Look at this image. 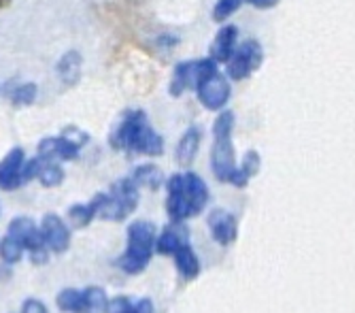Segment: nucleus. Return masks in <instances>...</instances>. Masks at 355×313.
<instances>
[{
  "instance_id": "aec40b11",
  "label": "nucleus",
  "mask_w": 355,
  "mask_h": 313,
  "mask_svg": "<svg viewBox=\"0 0 355 313\" xmlns=\"http://www.w3.org/2000/svg\"><path fill=\"white\" fill-rule=\"evenodd\" d=\"M41 158V164H39V173L37 177L41 179V183L45 187H55L64 181V171L62 167L58 164V160H51V158H43V155H39Z\"/></svg>"
},
{
  "instance_id": "f8f14e48",
  "label": "nucleus",
  "mask_w": 355,
  "mask_h": 313,
  "mask_svg": "<svg viewBox=\"0 0 355 313\" xmlns=\"http://www.w3.org/2000/svg\"><path fill=\"white\" fill-rule=\"evenodd\" d=\"M209 228H211L213 239L219 245H230V243H234L236 241V235H239L234 215L228 213V211H223V209H213L209 213Z\"/></svg>"
},
{
  "instance_id": "412c9836",
  "label": "nucleus",
  "mask_w": 355,
  "mask_h": 313,
  "mask_svg": "<svg viewBox=\"0 0 355 313\" xmlns=\"http://www.w3.org/2000/svg\"><path fill=\"white\" fill-rule=\"evenodd\" d=\"M55 305L60 311L64 313H83V292L79 290H73V288H67V290H62L55 298Z\"/></svg>"
},
{
  "instance_id": "a878e982",
  "label": "nucleus",
  "mask_w": 355,
  "mask_h": 313,
  "mask_svg": "<svg viewBox=\"0 0 355 313\" xmlns=\"http://www.w3.org/2000/svg\"><path fill=\"white\" fill-rule=\"evenodd\" d=\"M243 5V0H217V5L213 9V19L215 22H223L230 15H234Z\"/></svg>"
},
{
  "instance_id": "bb28decb",
  "label": "nucleus",
  "mask_w": 355,
  "mask_h": 313,
  "mask_svg": "<svg viewBox=\"0 0 355 313\" xmlns=\"http://www.w3.org/2000/svg\"><path fill=\"white\" fill-rule=\"evenodd\" d=\"M107 313H135V305L130 303L128 296H117V298L109 301Z\"/></svg>"
},
{
  "instance_id": "5701e85b",
  "label": "nucleus",
  "mask_w": 355,
  "mask_h": 313,
  "mask_svg": "<svg viewBox=\"0 0 355 313\" xmlns=\"http://www.w3.org/2000/svg\"><path fill=\"white\" fill-rule=\"evenodd\" d=\"M257 171H260V153L257 151H247L245 158L239 167V179H236V187H245L247 181L257 175Z\"/></svg>"
},
{
  "instance_id": "0eeeda50",
  "label": "nucleus",
  "mask_w": 355,
  "mask_h": 313,
  "mask_svg": "<svg viewBox=\"0 0 355 313\" xmlns=\"http://www.w3.org/2000/svg\"><path fill=\"white\" fill-rule=\"evenodd\" d=\"M262 45L249 39V41H243L241 45L234 47L232 56L225 60V65H228V77L234 79V81H243L247 79L249 75H253L257 69L262 65Z\"/></svg>"
},
{
  "instance_id": "1a4fd4ad",
  "label": "nucleus",
  "mask_w": 355,
  "mask_h": 313,
  "mask_svg": "<svg viewBox=\"0 0 355 313\" xmlns=\"http://www.w3.org/2000/svg\"><path fill=\"white\" fill-rule=\"evenodd\" d=\"M41 232L47 243V247L55 254H64L71 245V230L62 222V217L55 213H47L41 222Z\"/></svg>"
},
{
  "instance_id": "dca6fc26",
  "label": "nucleus",
  "mask_w": 355,
  "mask_h": 313,
  "mask_svg": "<svg viewBox=\"0 0 355 313\" xmlns=\"http://www.w3.org/2000/svg\"><path fill=\"white\" fill-rule=\"evenodd\" d=\"M183 241H189L187 239V230L181 226V222H173L171 226H166L162 230V235L155 239V249H157L159 254H164V256H173L177 245L183 243Z\"/></svg>"
},
{
  "instance_id": "423d86ee",
  "label": "nucleus",
  "mask_w": 355,
  "mask_h": 313,
  "mask_svg": "<svg viewBox=\"0 0 355 313\" xmlns=\"http://www.w3.org/2000/svg\"><path fill=\"white\" fill-rule=\"evenodd\" d=\"M217 71V62L213 58H202V60H187L175 67L173 79H171V94L173 96H181V94L189 87L196 90V85L209 75Z\"/></svg>"
},
{
  "instance_id": "9b49d317",
  "label": "nucleus",
  "mask_w": 355,
  "mask_h": 313,
  "mask_svg": "<svg viewBox=\"0 0 355 313\" xmlns=\"http://www.w3.org/2000/svg\"><path fill=\"white\" fill-rule=\"evenodd\" d=\"M24 162H26V155L21 147H13L3 162H0V187L3 190H15L24 183L21 171H24Z\"/></svg>"
},
{
  "instance_id": "6e6552de",
  "label": "nucleus",
  "mask_w": 355,
  "mask_h": 313,
  "mask_svg": "<svg viewBox=\"0 0 355 313\" xmlns=\"http://www.w3.org/2000/svg\"><path fill=\"white\" fill-rule=\"evenodd\" d=\"M196 92H198L200 103L211 111L223 109V105L228 103V99H230V85H228V81L223 79V75H219V71L209 73L196 85Z\"/></svg>"
},
{
  "instance_id": "a211bd4d",
  "label": "nucleus",
  "mask_w": 355,
  "mask_h": 313,
  "mask_svg": "<svg viewBox=\"0 0 355 313\" xmlns=\"http://www.w3.org/2000/svg\"><path fill=\"white\" fill-rule=\"evenodd\" d=\"M58 75L64 85H69V87L77 85V81L81 77V56L77 51L64 53L62 60L58 62Z\"/></svg>"
},
{
  "instance_id": "2eb2a0df",
  "label": "nucleus",
  "mask_w": 355,
  "mask_h": 313,
  "mask_svg": "<svg viewBox=\"0 0 355 313\" xmlns=\"http://www.w3.org/2000/svg\"><path fill=\"white\" fill-rule=\"evenodd\" d=\"M200 139H202V133L198 126H189L185 130V135L181 137L179 145H177V162L181 167L191 164V160L196 158L198 147H200Z\"/></svg>"
},
{
  "instance_id": "b1692460",
  "label": "nucleus",
  "mask_w": 355,
  "mask_h": 313,
  "mask_svg": "<svg viewBox=\"0 0 355 313\" xmlns=\"http://www.w3.org/2000/svg\"><path fill=\"white\" fill-rule=\"evenodd\" d=\"M21 256H24V245H21L15 237L7 235L3 241H0V258H3L7 264L19 262Z\"/></svg>"
},
{
  "instance_id": "7ed1b4c3",
  "label": "nucleus",
  "mask_w": 355,
  "mask_h": 313,
  "mask_svg": "<svg viewBox=\"0 0 355 313\" xmlns=\"http://www.w3.org/2000/svg\"><path fill=\"white\" fill-rule=\"evenodd\" d=\"M232 130H234V113L221 111L219 117L213 124V151H211V169L219 181L236 185L239 179V167L234 158V143H232Z\"/></svg>"
},
{
  "instance_id": "4be33fe9",
  "label": "nucleus",
  "mask_w": 355,
  "mask_h": 313,
  "mask_svg": "<svg viewBox=\"0 0 355 313\" xmlns=\"http://www.w3.org/2000/svg\"><path fill=\"white\" fill-rule=\"evenodd\" d=\"M83 313H107V305H109V298H107V292L103 288H87L83 292Z\"/></svg>"
},
{
  "instance_id": "f257e3e1",
  "label": "nucleus",
  "mask_w": 355,
  "mask_h": 313,
  "mask_svg": "<svg viewBox=\"0 0 355 313\" xmlns=\"http://www.w3.org/2000/svg\"><path fill=\"white\" fill-rule=\"evenodd\" d=\"M111 145L117 151H130L141 155H162L164 139L159 137L141 109L125 111L119 119L117 128L111 135Z\"/></svg>"
},
{
  "instance_id": "393cba45",
  "label": "nucleus",
  "mask_w": 355,
  "mask_h": 313,
  "mask_svg": "<svg viewBox=\"0 0 355 313\" xmlns=\"http://www.w3.org/2000/svg\"><path fill=\"white\" fill-rule=\"evenodd\" d=\"M132 179L137 185H147L151 190H155V187H159V183H162V173H159L153 164H143L135 171Z\"/></svg>"
},
{
  "instance_id": "cd10ccee",
  "label": "nucleus",
  "mask_w": 355,
  "mask_h": 313,
  "mask_svg": "<svg viewBox=\"0 0 355 313\" xmlns=\"http://www.w3.org/2000/svg\"><path fill=\"white\" fill-rule=\"evenodd\" d=\"M21 313H49V311H47V307H45L41 301H37V298H28V301L24 303V307H21Z\"/></svg>"
},
{
  "instance_id": "39448f33",
  "label": "nucleus",
  "mask_w": 355,
  "mask_h": 313,
  "mask_svg": "<svg viewBox=\"0 0 355 313\" xmlns=\"http://www.w3.org/2000/svg\"><path fill=\"white\" fill-rule=\"evenodd\" d=\"M139 207V185L132 177L119 179L113 183L111 192L103 196L98 217L109 222H121Z\"/></svg>"
},
{
  "instance_id": "f03ea898",
  "label": "nucleus",
  "mask_w": 355,
  "mask_h": 313,
  "mask_svg": "<svg viewBox=\"0 0 355 313\" xmlns=\"http://www.w3.org/2000/svg\"><path fill=\"white\" fill-rule=\"evenodd\" d=\"M166 211L173 222H183L187 217L198 215L209 203V187L196 173L173 175L166 181Z\"/></svg>"
},
{
  "instance_id": "6ab92c4d",
  "label": "nucleus",
  "mask_w": 355,
  "mask_h": 313,
  "mask_svg": "<svg viewBox=\"0 0 355 313\" xmlns=\"http://www.w3.org/2000/svg\"><path fill=\"white\" fill-rule=\"evenodd\" d=\"M5 94L11 99L15 107L32 105L37 99V85L35 83H9L5 87Z\"/></svg>"
},
{
  "instance_id": "c756f323",
  "label": "nucleus",
  "mask_w": 355,
  "mask_h": 313,
  "mask_svg": "<svg viewBox=\"0 0 355 313\" xmlns=\"http://www.w3.org/2000/svg\"><path fill=\"white\" fill-rule=\"evenodd\" d=\"M247 3L255 9H270L279 3V0H247Z\"/></svg>"
},
{
  "instance_id": "20e7f679",
  "label": "nucleus",
  "mask_w": 355,
  "mask_h": 313,
  "mask_svg": "<svg viewBox=\"0 0 355 313\" xmlns=\"http://www.w3.org/2000/svg\"><path fill=\"white\" fill-rule=\"evenodd\" d=\"M155 252V226L151 222H135L128 228V249L117 267L130 275H139L151 262Z\"/></svg>"
},
{
  "instance_id": "7c9ffc66",
  "label": "nucleus",
  "mask_w": 355,
  "mask_h": 313,
  "mask_svg": "<svg viewBox=\"0 0 355 313\" xmlns=\"http://www.w3.org/2000/svg\"><path fill=\"white\" fill-rule=\"evenodd\" d=\"M9 3H11V0H0V9H5V7H7Z\"/></svg>"
},
{
  "instance_id": "9d476101",
  "label": "nucleus",
  "mask_w": 355,
  "mask_h": 313,
  "mask_svg": "<svg viewBox=\"0 0 355 313\" xmlns=\"http://www.w3.org/2000/svg\"><path fill=\"white\" fill-rule=\"evenodd\" d=\"M81 141L71 137H47L39 143V155L51 160H75L81 149Z\"/></svg>"
},
{
  "instance_id": "f3484780",
  "label": "nucleus",
  "mask_w": 355,
  "mask_h": 313,
  "mask_svg": "<svg viewBox=\"0 0 355 313\" xmlns=\"http://www.w3.org/2000/svg\"><path fill=\"white\" fill-rule=\"evenodd\" d=\"M103 196L105 194H96L87 205H75L69 209V220L75 228H85L92 224V220L101 211V205H103Z\"/></svg>"
},
{
  "instance_id": "ddd939ff",
  "label": "nucleus",
  "mask_w": 355,
  "mask_h": 313,
  "mask_svg": "<svg viewBox=\"0 0 355 313\" xmlns=\"http://www.w3.org/2000/svg\"><path fill=\"white\" fill-rule=\"evenodd\" d=\"M173 258H175V264L185 281H191L200 275V260L196 254H193L189 241H183L177 245V249L173 252Z\"/></svg>"
},
{
  "instance_id": "c85d7f7f",
  "label": "nucleus",
  "mask_w": 355,
  "mask_h": 313,
  "mask_svg": "<svg viewBox=\"0 0 355 313\" xmlns=\"http://www.w3.org/2000/svg\"><path fill=\"white\" fill-rule=\"evenodd\" d=\"M135 313H153V305L149 298H141L137 305H135Z\"/></svg>"
},
{
  "instance_id": "4468645a",
  "label": "nucleus",
  "mask_w": 355,
  "mask_h": 313,
  "mask_svg": "<svg viewBox=\"0 0 355 313\" xmlns=\"http://www.w3.org/2000/svg\"><path fill=\"white\" fill-rule=\"evenodd\" d=\"M236 41H239V28L236 26H223L217 33L213 45H211V58L215 62H225L232 56L234 47L239 45Z\"/></svg>"
}]
</instances>
